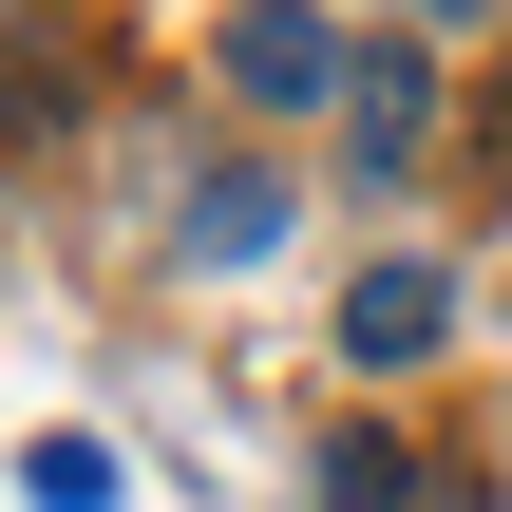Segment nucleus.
<instances>
[{"mask_svg": "<svg viewBox=\"0 0 512 512\" xmlns=\"http://www.w3.org/2000/svg\"><path fill=\"white\" fill-rule=\"evenodd\" d=\"M437 323H456L437 266H361V285H342V361H437Z\"/></svg>", "mask_w": 512, "mask_h": 512, "instance_id": "nucleus-2", "label": "nucleus"}, {"mask_svg": "<svg viewBox=\"0 0 512 512\" xmlns=\"http://www.w3.org/2000/svg\"><path fill=\"white\" fill-rule=\"evenodd\" d=\"M19 494L38 512H114V437H19Z\"/></svg>", "mask_w": 512, "mask_h": 512, "instance_id": "nucleus-4", "label": "nucleus"}, {"mask_svg": "<svg viewBox=\"0 0 512 512\" xmlns=\"http://www.w3.org/2000/svg\"><path fill=\"white\" fill-rule=\"evenodd\" d=\"M285 247V171H209L190 190V266H266Z\"/></svg>", "mask_w": 512, "mask_h": 512, "instance_id": "nucleus-3", "label": "nucleus"}, {"mask_svg": "<svg viewBox=\"0 0 512 512\" xmlns=\"http://www.w3.org/2000/svg\"><path fill=\"white\" fill-rule=\"evenodd\" d=\"M399 19H494V0H399Z\"/></svg>", "mask_w": 512, "mask_h": 512, "instance_id": "nucleus-7", "label": "nucleus"}, {"mask_svg": "<svg viewBox=\"0 0 512 512\" xmlns=\"http://www.w3.org/2000/svg\"><path fill=\"white\" fill-rule=\"evenodd\" d=\"M323 512H418V456H399V437H342V456H323Z\"/></svg>", "mask_w": 512, "mask_h": 512, "instance_id": "nucleus-5", "label": "nucleus"}, {"mask_svg": "<svg viewBox=\"0 0 512 512\" xmlns=\"http://www.w3.org/2000/svg\"><path fill=\"white\" fill-rule=\"evenodd\" d=\"M342 114H361V152L399 171V152H418V57H361V95H342Z\"/></svg>", "mask_w": 512, "mask_h": 512, "instance_id": "nucleus-6", "label": "nucleus"}, {"mask_svg": "<svg viewBox=\"0 0 512 512\" xmlns=\"http://www.w3.org/2000/svg\"><path fill=\"white\" fill-rule=\"evenodd\" d=\"M228 95L247 114H323V95H361V57H342L323 0H228Z\"/></svg>", "mask_w": 512, "mask_h": 512, "instance_id": "nucleus-1", "label": "nucleus"}]
</instances>
